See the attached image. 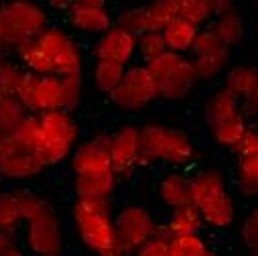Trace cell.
<instances>
[{
  "mask_svg": "<svg viewBox=\"0 0 258 256\" xmlns=\"http://www.w3.org/2000/svg\"><path fill=\"white\" fill-rule=\"evenodd\" d=\"M15 55L29 72L47 76H82L84 55L70 33L59 27H47L35 39L23 43Z\"/></svg>",
  "mask_w": 258,
  "mask_h": 256,
  "instance_id": "1",
  "label": "cell"
},
{
  "mask_svg": "<svg viewBox=\"0 0 258 256\" xmlns=\"http://www.w3.org/2000/svg\"><path fill=\"white\" fill-rule=\"evenodd\" d=\"M17 98L27 106L29 112L49 110H76L84 98L82 76H57V74H35L25 72Z\"/></svg>",
  "mask_w": 258,
  "mask_h": 256,
  "instance_id": "2",
  "label": "cell"
},
{
  "mask_svg": "<svg viewBox=\"0 0 258 256\" xmlns=\"http://www.w3.org/2000/svg\"><path fill=\"white\" fill-rule=\"evenodd\" d=\"M72 216L78 236L86 248L100 256H122L110 200L78 198Z\"/></svg>",
  "mask_w": 258,
  "mask_h": 256,
  "instance_id": "3",
  "label": "cell"
},
{
  "mask_svg": "<svg viewBox=\"0 0 258 256\" xmlns=\"http://www.w3.org/2000/svg\"><path fill=\"white\" fill-rule=\"evenodd\" d=\"M191 204L196 206L208 228L226 230L236 222V204L226 177L216 167H206L191 175Z\"/></svg>",
  "mask_w": 258,
  "mask_h": 256,
  "instance_id": "4",
  "label": "cell"
},
{
  "mask_svg": "<svg viewBox=\"0 0 258 256\" xmlns=\"http://www.w3.org/2000/svg\"><path fill=\"white\" fill-rule=\"evenodd\" d=\"M19 196L29 250L43 256H59L63 250V232L53 204L31 191H19Z\"/></svg>",
  "mask_w": 258,
  "mask_h": 256,
  "instance_id": "5",
  "label": "cell"
},
{
  "mask_svg": "<svg viewBox=\"0 0 258 256\" xmlns=\"http://www.w3.org/2000/svg\"><path fill=\"white\" fill-rule=\"evenodd\" d=\"M193 161L196 147L185 131L165 124H145L141 128V165L167 163L183 169Z\"/></svg>",
  "mask_w": 258,
  "mask_h": 256,
  "instance_id": "6",
  "label": "cell"
},
{
  "mask_svg": "<svg viewBox=\"0 0 258 256\" xmlns=\"http://www.w3.org/2000/svg\"><path fill=\"white\" fill-rule=\"evenodd\" d=\"M41 139L37 155L47 167H55L63 161L72 159L78 141L80 128L70 110H49L41 112Z\"/></svg>",
  "mask_w": 258,
  "mask_h": 256,
  "instance_id": "7",
  "label": "cell"
},
{
  "mask_svg": "<svg viewBox=\"0 0 258 256\" xmlns=\"http://www.w3.org/2000/svg\"><path fill=\"white\" fill-rule=\"evenodd\" d=\"M147 68L151 70L157 82L159 98L163 100H183L200 82L193 59H187L185 53H175L167 49L163 55L147 61Z\"/></svg>",
  "mask_w": 258,
  "mask_h": 256,
  "instance_id": "8",
  "label": "cell"
},
{
  "mask_svg": "<svg viewBox=\"0 0 258 256\" xmlns=\"http://www.w3.org/2000/svg\"><path fill=\"white\" fill-rule=\"evenodd\" d=\"M0 15L5 21V51L11 53L49 27L47 13L35 0H7L0 5Z\"/></svg>",
  "mask_w": 258,
  "mask_h": 256,
  "instance_id": "9",
  "label": "cell"
},
{
  "mask_svg": "<svg viewBox=\"0 0 258 256\" xmlns=\"http://www.w3.org/2000/svg\"><path fill=\"white\" fill-rule=\"evenodd\" d=\"M159 98L157 82L147 68V63L143 66H126V72L116 86V90L110 94V100L126 112H139L153 104Z\"/></svg>",
  "mask_w": 258,
  "mask_h": 256,
  "instance_id": "10",
  "label": "cell"
},
{
  "mask_svg": "<svg viewBox=\"0 0 258 256\" xmlns=\"http://www.w3.org/2000/svg\"><path fill=\"white\" fill-rule=\"evenodd\" d=\"M116 234L122 254H137V250L159 230L153 214L143 206H126L116 216Z\"/></svg>",
  "mask_w": 258,
  "mask_h": 256,
  "instance_id": "11",
  "label": "cell"
},
{
  "mask_svg": "<svg viewBox=\"0 0 258 256\" xmlns=\"http://www.w3.org/2000/svg\"><path fill=\"white\" fill-rule=\"evenodd\" d=\"M181 0H151L143 7L126 9L118 15V25L137 35L145 31H163L173 19L179 17Z\"/></svg>",
  "mask_w": 258,
  "mask_h": 256,
  "instance_id": "12",
  "label": "cell"
},
{
  "mask_svg": "<svg viewBox=\"0 0 258 256\" xmlns=\"http://www.w3.org/2000/svg\"><path fill=\"white\" fill-rule=\"evenodd\" d=\"M47 165L43 159L25 147H21L15 137H0V177L11 181L35 179L43 173Z\"/></svg>",
  "mask_w": 258,
  "mask_h": 256,
  "instance_id": "13",
  "label": "cell"
},
{
  "mask_svg": "<svg viewBox=\"0 0 258 256\" xmlns=\"http://www.w3.org/2000/svg\"><path fill=\"white\" fill-rule=\"evenodd\" d=\"M112 169L118 177H131L141 165V128L126 124L110 137Z\"/></svg>",
  "mask_w": 258,
  "mask_h": 256,
  "instance_id": "14",
  "label": "cell"
},
{
  "mask_svg": "<svg viewBox=\"0 0 258 256\" xmlns=\"http://www.w3.org/2000/svg\"><path fill=\"white\" fill-rule=\"evenodd\" d=\"M137 43H139L137 33L128 31L116 23L108 31L98 35V41L94 45V55L116 59V61H122L128 66V63L133 61V57L137 55Z\"/></svg>",
  "mask_w": 258,
  "mask_h": 256,
  "instance_id": "15",
  "label": "cell"
},
{
  "mask_svg": "<svg viewBox=\"0 0 258 256\" xmlns=\"http://www.w3.org/2000/svg\"><path fill=\"white\" fill-rule=\"evenodd\" d=\"M224 86L240 98L246 114H258V68L248 63L234 66L226 74Z\"/></svg>",
  "mask_w": 258,
  "mask_h": 256,
  "instance_id": "16",
  "label": "cell"
},
{
  "mask_svg": "<svg viewBox=\"0 0 258 256\" xmlns=\"http://www.w3.org/2000/svg\"><path fill=\"white\" fill-rule=\"evenodd\" d=\"M72 169L74 173L82 171H96V169H112L110 159V137L96 135L88 141L80 143L72 155Z\"/></svg>",
  "mask_w": 258,
  "mask_h": 256,
  "instance_id": "17",
  "label": "cell"
},
{
  "mask_svg": "<svg viewBox=\"0 0 258 256\" xmlns=\"http://www.w3.org/2000/svg\"><path fill=\"white\" fill-rule=\"evenodd\" d=\"M66 19L70 27L84 35H102L114 25V19L106 7H88L80 3H74L66 11Z\"/></svg>",
  "mask_w": 258,
  "mask_h": 256,
  "instance_id": "18",
  "label": "cell"
},
{
  "mask_svg": "<svg viewBox=\"0 0 258 256\" xmlns=\"http://www.w3.org/2000/svg\"><path fill=\"white\" fill-rule=\"evenodd\" d=\"M118 173L114 169H96L76 173L74 189L78 198H98L110 200L118 185Z\"/></svg>",
  "mask_w": 258,
  "mask_h": 256,
  "instance_id": "19",
  "label": "cell"
},
{
  "mask_svg": "<svg viewBox=\"0 0 258 256\" xmlns=\"http://www.w3.org/2000/svg\"><path fill=\"white\" fill-rule=\"evenodd\" d=\"M238 114H246L244 108H242V102L226 86L222 90L214 92L208 98L206 106H204V118H206V124L210 128H214V126H218L222 122H228V120L236 118Z\"/></svg>",
  "mask_w": 258,
  "mask_h": 256,
  "instance_id": "20",
  "label": "cell"
},
{
  "mask_svg": "<svg viewBox=\"0 0 258 256\" xmlns=\"http://www.w3.org/2000/svg\"><path fill=\"white\" fill-rule=\"evenodd\" d=\"M200 29H202L200 25L191 23V21H187L183 17L173 19L163 29V37H165L167 49L175 51V53H191L193 43H196V39L200 35Z\"/></svg>",
  "mask_w": 258,
  "mask_h": 256,
  "instance_id": "21",
  "label": "cell"
},
{
  "mask_svg": "<svg viewBox=\"0 0 258 256\" xmlns=\"http://www.w3.org/2000/svg\"><path fill=\"white\" fill-rule=\"evenodd\" d=\"M234 7L232 0H181L179 3V17L196 23L200 27L214 21L216 15Z\"/></svg>",
  "mask_w": 258,
  "mask_h": 256,
  "instance_id": "22",
  "label": "cell"
},
{
  "mask_svg": "<svg viewBox=\"0 0 258 256\" xmlns=\"http://www.w3.org/2000/svg\"><path fill=\"white\" fill-rule=\"evenodd\" d=\"M159 196L169 208L191 204V177L181 171L167 173L159 185Z\"/></svg>",
  "mask_w": 258,
  "mask_h": 256,
  "instance_id": "23",
  "label": "cell"
},
{
  "mask_svg": "<svg viewBox=\"0 0 258 256\" xmlns=\"http://www.w3.org/2000/svg\"><path fill=\"white\" fill-rule=\"evenodd\" d=\"M124 72H126V63L108 57H96V63L92 68V84L98 92L110 96L120 84Z\"/></svg>",
  "mask_w": 258,
  "mask_h": 256,
  "instance_id": "24",
  "label": "cell"
},
{
  "mask_svg": "<svg viewBox=\"0 0 258 256\" xmlns=\"http://www.w3.org/2000/svg\"><path fill=\"white\" fill-rule=\"evenodd\" d=\"M206 226L202 212L193 206V204H183L177 208H171V216L165 224V230L171 236L177 234H193V232H202Z\"/></svg>",
  "mask_w": 258,
  "mask_h": 256,
  "instance_id": "25",
  "label": "cell"
},
{
  "mask_svg": "<svg viewBox=\"0 0 258 256\" xmlns=\"http://www.w3.org/2000/svg\"><path fill=\"white\" fill-rule=\"evenodd\" d=\"M212 29L222 37V41L228 47H234V45H238L244 39L246 21H244L242 13L236 7H230V9H226V11H222L220 15L214 17Z\"/></svg>",
  "mask_w": 258,
  "mask_h": 256,
  "instance_id": "26",
  "label": "cell"
},
{
  "mask_svg": "<svg viewBox=\"0 0 258 256\" xmlns=\"http://www.w3.org/2000/svg\"><path fill=\"white\" fill-rule=\"evenodd\" d=\"M236 185L242 198H258V153L238 155L236 163Z\"/></svg>",
  "mask_w": 258,
  "mask_h": 256,
  "instance_id": "27",
  "label": "cell"
},
{
  "mask_svg": "<svg viewBox=\"0 0 258 256\" xmlns=\"http://www.w3.org/2000/svg\"><path fill=\"white\" fill-rule=\"evenodd\" d=\"M230 49L232 47H222L218 51L193 57V66H196L200 82H212L218 76H222V72L228 68V63H230Z\"/></svg>",
  "mask_w": 258,
  "mask_h": 256,
  "instance_id": "28",
  "label": "cell"
},
{
  "mask_svg": "<svg viewBox=\"0 0 258 256\" xmlns=\"http://www.w3.org/2000/svg\"><path fill=\"white\" fill-rule=\"evenodd\" d=\"M27 114V106L17 96H0V137L15 135Z\"/></svg>",
  "mask_w": 258,
  "mask_h": 256,
  "instance_id": "29",
  "label": "cell"
},
{
  "mask_svg": "<svg viewBox=\"0 0 258 256\" xmlns=\"http://www.w3.org/2000/svg\"><path fill=\"white\" fill-rule=\"evenodd\" d=\"M248 128H250V126H248V122H246V114H238L236 118H232V120H228V122H222V124L210 128V131H212L214 141H216L220 147H224V149H228V151H236Z\"/></svg>",
  "mask_w": 258,
  "mask_h": 256,
  "instance_id": "30",
  "label": "cell"
},
{
  "mask_svg": "<svg viewBox=\"0 0 258 256\" xmlns=\"http://www.w3.org/2000/svg\"><path fill=\"white\" fill-rule=\"evenodd\" d=\"M23 222L19 191H0V230L15 232Z\"/></svg>",
  "mask_w": 258,
  "mask_h": 256,
  "instance_id": "31",
  "label": "cell"
},
{
  "mask_svg": "<svg viewBox=\"0 0 258 256\" xmlns=\"http://www.w3.org/2000/svg\"><path fill=\"white\" fill-rule=\"evenodd\" d=\"M210 244L200 236L193 234H177L171 236V256H210Z\"/></svg>",
  "mask_w": 258,
  "mask_h": 256,
  "instance_id": "32",
  "label": "cell"
},
{
  "mask_svg": "<svg viewBox=\"0 0 258 256\" xmlns=\"http://www.w3.org/2000/svg\"><path fill=\"white\" fill-rule=\"evenodd\" d=\"M167 51V43L163 37V31H145L139 35V43H137V53L141 55V59L147 63L159 55H163Z\"/></svg>",
  "mask_w": 258,
  "mask_h": 256,
  "instance_id": "33",
  "label": "cell"
},
{
  "mask_svg": "<svg viewBox=\"0 0 258 256\" xmlns=\"http://www.w3.org/2000/svg\"><path fill=\"white\" fill-rule=\"evenodd\" d=\"M25 72L17 61L5 59L0 63V96H17Z\"/></svg>",
  "mask_w": 258,
  "mask_h": 256,
  "instance_id": "34",
  "label": "cell"
},
{
  "mask_svg": "<svg viewBox=\"0 0 258 256\" xmlns=\"http://www.w3.org/2000/svg\"><path fill=\"white\" fill-rule=\"evenodd\" d=\"M139 256H171V234L165 230V226H159V230L137 250Z\"/></svg>",
  "mask_w": 258,
  "mask_h": 256,
  "instance_id": "35",
  "label": "cell"
},
{
  "mask_svg": "<svg viewBox=\"0 0 258 256\" xmlns=\"http://www.w3.org/2000/svg\"><path fill=\"white\" fill-rule=\"evenodd\" d=\"M222 47H228L222 37L212 29H200V35L196 39V43H193V49H191V55L193 57H198V55H206V53H212V51H218Z\"/></svg>",
  "mask_w": 258,
  "mask_h": 256,
  "instance_id": "36",
  "label": "cell"
},
{
  "mask_svg": "<svg viewBox=\"0 0 258 256\" xmlns=\"http://www.w3.org/2000/svg\"><path fill=\"white\" fill-rule=\"evenodd\" d=\"M240 238H242L244 248L258 256V214L254 210L244 218L242 228H240Z\"/></svg>",
  "mask_w": 258,
  "mask_h": 256,
  "instance_id": "37",
  "label": "cell"
},
{
  "mask_svg": "<svg viewBox=\"0 0 258 256\" xmlns=\"http://www.w3.org/2000/svg\"><path fill=\"white\" fill-rule=\"evenodd\" d=\"M0 256H23V246L19 244L15 232L0 230Z\"/></svg>",
  "mask_w": 258,
  "mask_h": 256,
  "instance_id": "38",
  "label": "cell"
},
{
  "mask_svg": "<svg viewBox=\"0 0 258 256\" xmlns=\"http://www.w3.org/2000/svg\"><path fill=\"white\" fill-rule=\"evenodd\" d=\"M236 155H250V153H258V131H256V126H250L246 135L242 137L238 149L234 151Z\"/></svg>",
  "mask_w": 258,
  "mask_h": 256,
  "instance_id": "39",
  "label": "cell"
},
{
  "mask_svg": "<svg viewBox=\"0 0 258 256\" xmlns=\"http://www.w3.org/2000/svg\"><path fill=\"white\" fill-rule=\"evenodd\" d=\"M74 3H76V0H47V5L57 9V11H68Z\"/></svg>",
  "mask_w": 258,
  "mask_h": 256,
  "instance_id": "40",
  "label": "cell"
},
{
  "mask_svg": "<svg viewBox=\"0 0 258 256\" xmlns=\"http://www.w3.org/2000/svg\"><path fill=\"white\" fill-rule=\"evenodd\" d=\"M80 5H88V7H106V0H76Z\"/></svg>",
  "mask_w": 258,
  "mask_h": 256,
  "instance_id": "41",
  "label": "cell"
},
{
  "mask_svg": "<svg viewBox=\"0 0 258 256\" xmlns=\"http://www.w3.org/2000/svg\"><path fill=\"white\" fill-rule=\"evenodd\" d=\"M0 49H5V21L0 15Z\"/></svg>",
  "mask_w": 258,
  "mask_h": 256,
  "instance_id": "42",
  "label": "cell"
},
{
  "mask_svg": "<svg viewBox=\"0 0 258 256\" xmlns=\"http://www.w3.org/2000/svg\"><path fill=\"white\" fill-rule=\"evenodd\" d=\"M7 59V55H5V49H0V63H3Z\"/></svg>",
  "mask_w": 258,
  "mask_h": 256,
  "instance_id": "43",
  "label": "cell"
},
{
  "mask_svg": "<svg viewBox=\"0 0 258 256\" xmlns=\"http://www.w3.org/2000/svg\"><path fill=\"white\" fill-rule=\"evenodd\" d=\"M254 212H256V214H258V208H254Z\"/></svg>",
  "mask_w": 258,
  "mask_h": 256,
  "instance_id": "44",
  "label": "cell"
}]
</instances>
